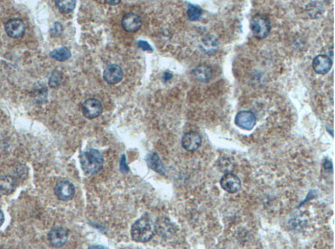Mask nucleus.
Listing matches in <instances>:
<instances>
[{"label":"nucleus","instance_id":"nucleus-1","mask_svg":"<svg viewBox=\"0 0 335 249\" xmlns=\"http://www.w3.org/2000/svg\"><path fill=\"white\" fill-rule=\"evenodd\" d=\"M156 233V226L149 217L143 216L132 226V237L136 241L145 243L149 241Z\"/></svg>","mask_w":335,"mask_h":249},{"label":"nucleus","instance_id":"nucleus-2","mask_svg":"<svg viewBox=\"0 0 335 249\" xmlns=\"http://www.w3.org/2000/svg\"><path fill=\"white\" fill-rule=\"evenodd\" d=\"M82 169L88 174H95L103 167L104 158L97 149H90L83 152L81 155Z\"/></svg>","mask_w":335,"mask_h":249},{"label":"nucleus","instance_id":"nucleus-3","mask_svg":"<svg viewBox=\"0 0 335 249\" xmlns=\"http://www.w3.org/2000/svg\"><path fill=\"white\" fill-rule=\"evenodd\" d=\"M271 22L270 18L266 14L257 13L252 18L250 21V29L253 35L258 40H263L270 32Z\"/></svg>","mask_w":335,"mask_h":249},{"label":"nucleus","instance_id":"nucleus-4","mask_svg":"<svg viewBox=\"0 0 335 249\" xmlns=\"http://www.w3.org/2000/svg\"><path fill=\"white\" fill-rule=\"evenodd\" d=\"M81 111L86 119H93L101 115L103 107L99 99L89 98L86 99L82 104Z\"/></svg>","mask_w":335,"mask_h":249},{"label":"nucleus","instance_id":"nucleus-5","mask_svg":"<svg viewBox=\"0 0 335 249\" xmlns=\"http://www.w3.org/2000/svg\"><path fill=\"white\" fill-rule=\"evenodd\" d=\"M256 117L254 113L250 111H241L237 113L235 120L236 125L239 128L246 130H251L256 124Z\"/></svg>","mask_w":335,"mask_h":249},{"label":"nucleus","instance_id":"nucleus-6","mask_svg":"<svg viewBox=\"0 0 335 249\" xmlns=\"http://www.w3.org/2000/svg\"><path fill=\"white\" fill-rule=\"evenodd\" d=\"M121 26L123 29L127 32H136L142 28V18L135 13H128L123 17Z\"/></svg>","mask_w":335,"mask_h":249},{"label":"nucleus","instance_id":"nucleus-7","mask_svg":"<svg viewBox=\"0 0 335 249\" xmlns=\"http://www.w3.org/2000/svg\"><path fill=\"white\" fill-rule=\"evenodd\" d=\"M54 193L57 198L62 201L72 200L76 193L74 185L70 181H59L54 188Z\"/></svg>","mask_w":335,"mask_h":249},{"label":"nucleus","instance_id":"nucleus-8","mask_svg":"<svg viewBox=\"0 0 335 249\" xmlns=\"http://www.w3.org/2000/svg\"><path fill=\"white\" fill-rule=\"evenodd\" d=\"M5 30L7 34L11 38H20L24 34L26 27L23 20L19 18H12L5 24Z\"/></svg>","mask_w":335,"mask_h":249},{"label":"nucleus","instance_id":"nucleus-9","mask_svg":"<svg viewBox=\"0 0 335 249\" xmlns=\"http://www.w3.org/2000/svg\"><path fill=\"white\" fill-rule=\"evenodd\" d=\"M48 239L50 244L54 247H61L65 245L68 241V231L60 226H56L50 231L48 234Z\"/></svg>","mask_w":335,"mask_h":249},{"label":"nucleus","instance_id":"nucleus-10","mask_svg":"<svg viewBox=\"0 0 335 249\" xmlns=\"http://www.w3.org/2000/svg\"><path fill=\"white\" fill-rule=\"evenodd\" d=\"M124 73L121 67L115 64L109 65L103 72L104 81L109 85H116L123 80Z\"/></svg>","mask_w":335,"mask_h":249},{"label":"nucleus","instance_id":"nucleus-11","mask_svg":"<svg viewBox=\"0 0 335 249\" xmlns=\"http://www.w3.org/2000/svg\"><path fill=\"white\" fill-rule=\"evenodd\" d=\"M220 185L224 191L234 194L240 189L241 181L235 174L227 173L221 179Z\"/></svg>","mask_w":335,"mask_h":249},{"label":"nucleus","instance_id":"nucleus-12","mask_svg":"<svg viewBox=\"0 0 335 249\" xmlns=\"http://www.w3.org/2000/svg\"><path fill=\"white\" fill-rule=\"evenodd\" d=\"M202 141V137L199 133L191 131L185 133L182 137L181 145L186 150L195 151L201 146Z\"/></svg>","mask_w":335,"mask_h":249},{"label":"nucleus","instance_id":"nucleus-13","mask_svg":"<svg viewBox=\"0 0 335 249\" xmlns=\"http://www.w3.org/2000/svg\"><path fill=\"white\" fill-rule=\"evenodd\" d=\"M332 65L331 58L325 54H319L314 58L312 67L314 72L319 75H325L329 73Z\"/></svg>","mask_w":335,"mask_h":249},{"label":"nucleus","instance_id":"nucleus-14","mask_svg":"<svg viewBox=\"0 0 335 249\" xmlns=\"http://www.w3.org/2000/svg\"><path fill=\"white\" fill-rule=\"evenodd\" d=\"M193 78L200 82L207 83L211 80L213 76V70L209 65L202 64L198 65L192 70Z\"/></svg>","mask_w":335,"mask_h":249},{"label":"nucleus","instance_id":"nucleus-15","mask_svg":"<svg viewBox=\"0 0 335 249\" xmlns=\"http://www.w3.org/2000/svg\"><path fill=\"white\" fill-rule=\"evenodd\" d=\"M200 47L202 51L206 54H211L215 53L219 48V42L214 35H208L202 40V45Z\"/></svg>","mask_w":335,"mask_h":249},{"label":"nucleus","instance_id":"nucleus-16","mask_svg":"<svg viewBox=\"0 0 335 249\" xmlns=\"http://www.w3.org/2000/svg\"><path fill=\"white\" fill-rule=\"evenodd\" d=\"M16 189V182L11 176H3L0 178V192L4 195H9Z\"/></svg>","mask_w":335,"mask_h":249},{"label":"nucleus","instance_id":"nucleus-17","mask_svg":"<svg viewBox=\"0 0 335 249\" xmlns=\"http://www.w3.org/2000/svg\"><path fill=\"white\" fill-rule=\"evenodd\" d=\"M50 56L59 62H65L71 58L72 53L67 47H62L51 52Z\"/></svg>","mask_w":335,"mask_h":249},{"label":"nucleus","instance_id":"nucleus-18","mask_svg":"<svg viewBox=\"0 0 335 249\" xmlns=\"http://www.w3.org/2000/svg\"><path fill=\"white\" fill-rule=\"evenodd\" d=\"M147 162L150 168L154 169V171L158 172L159 173H165V168H164L163 165L162 164L160 158L157 153H154L150 155L148 157Z\"/></svg>","mask_w":335,"mask_h":249},{"label":"nucleus","instance_id":"nucleus-19","mask_svg":"<svg viewBox=\"0 0 335 249\" xmlns=\"http://www.w3.org/2000/svg\"><path fill=\"white\" fill-rule=\"evenodd\" d=\"M76 1L75 0H61V1H55L56 8L63 14H68L72 12L76 8Z\"/></svg>","mask_w":335,"mask_h":249},{"label":"nucleus","instance_id":"nucleus-20","mask_svg":"<svg viewBox=\"0 0 335 249\" xmlns=\"http://www.w3.org/2000/svg\"><path fill=\"white\" fill-rule=\"evenodd\" d=\"M202 11L199 7L189 4L187 14L191 21H196L201 17Z\"/></svg>","mask_w":335,"mask_h":249},{"label":"nucleus","instance_id":"nucleus-21","mask_svg":"<svg viewBox=\"0 0 335 249\" xmlns=\"http://www.w3.org/2000/svg\"><path fill=\"white\" fill-rule=\"evenodd\" d=\"M63 80V74L60 71H54L49 79V84L50 87L55 88L58 87Z\"/></svg>","mask_w":335,"mask_h":249},{"label":"nucleus","instance_id":"nucleus-22","mask_svg":"<svg viewBox=\"0 0 335 249\" xmlns=\"http://www.w3.org/2000/svg\"><path fill=\"white\" fill-rule=\"evenodd\" d=\"M63 31V26L60 22H55L53 27L51 29V35L52 37L57 38L60 36Z\"/></svg>","mask_w":335,"mask_h":249},{"label":"nucleus","instance_id":"nucleus-23","mask_svg":"<svg viewBox=\"0 0 335 249\" xmlns=\"http://www.w3.org/2000/svg\"><path fill=\"white\" fill-rule=\"evenodd\" d=\"M138 47L139 48L142 49L143 51H149L153 52L154 49H153L151 45L144 40H139L137 42Z\"/></svg>","mask_w":335,"mask_h":249},{"label":"nucleus","instance_id":"nucleus-24","mask_svg":"<svg viewBox=\"0 0 335 249\" xmlns=\"http://www.w3.org/2000/svg\"><path fill=\"white\" fill-rule=\"evenodd\" d=\"M173 78V75L172 74L170 73V72H165V74L163 75V80L164 81H169L170 79H172Z\"/></svg>","mask_w":335,"mask_h":249},{"label":"nucleus","instance_id":"nucleus-25","mask_svg":"<svg viewBox=\"0 0 335 249\" xmlns=\"http://www.w3.org/2000/svg\"><path fill=\"white\" fill-rule=\"evenodd\" d=\"M4 220H5V217H4V212L0 209V227L3 225Z\"/></svg>","mask_w":335,"mask_h":249},{"label":"nucleus","instance_id":"nucleus-26","mask_svg":"<svg viewBox=\"0 0 335 249\" xmlns=\"http://www.w3.org/2000/svg\"><path fill=\"white\" fill-rule=\"evenodd\" d=\"M120 0H117V1H105L106 3L109 4V5L111 6H116L118 5V4H119L120 3Z\"/></svg>","mask_w":335,"mask_h":249},{"label":"nucleus","instance_id":"nucleus-27","mask_svg":"<svg viewBox=\"0 0 335 249\" xmlns=\"http://www.w3.org/2000/svg\"><path fill=\"white\" fill-rule=\"evenodd\" d=\"M88 249H108L106 246L102 245H93L90 246Z\"/></svg>","mask_w":335,"mask_h":249},{"label":"nucleus","instance_id":"nucleus-28","mask_svg":"<svg viewBox=\"0 0 335 249\" xmlns=\"http://www.w3.org/2000/svg\"><path fill=\"white\" fill-rule=\"evenodd\" d=\"M332 163L329 161H325L324 167L325 169L332 168Z\"/></svg>","mask_w":335,"mask_h":249}]
</instances>
